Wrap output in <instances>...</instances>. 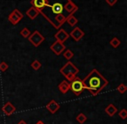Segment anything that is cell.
Returning a JSON list of instances; mask_svg holds the SVG:
<instances>
[{
	"label": "cell",
	"mask_w": 127,
	"mask_h": 124,
	"mask_svg": "<svg viewBox=\"0 0 127 124\" xmlns=\"http://www.w3.org/2000/svg\"><path fill=\"white\" fill-rule=\"evenodd\" d=\"M84 89H87L92 96H97L106 86L109 82L96 69H93L85 78L82 80Z\"/></svg>",
	"instance_id": "cell-1"
},
{
	"label": "cell",
	"mask_w": 127,
	"mask_h": 124,
	"mask_svg": "<svg viewBox=\"0 0 127 124\" xmlns=\"http://www.w3.org/2000/svg\"><path fill=\"white\" fill-rule=\"evenodd\" d=\"M59 71L65 77L66 80L69 81V82H71L77 76L78 73L79 72V70L71 61H68L60 69Z\"/></svg>",
	"instance_id": "cell-2"
},
{
	"label": "cell",
	"mask_w": 127,
	"mask_h": 124,
	"mask_svg": "<svg viewBox=\"0 0 127 124\" xmlns=\"http://www.w3.org/2000/svg\"><path fill=\"white\" fill-rule=\"evenodd\" d=\"M70 90L72 91L75 96H80L85 90L82 79H80L78 76H76L71 82H70Z\"/></svg>",
	"instance_id": "cell-3"
},
{
	"label": "cell",
	"mask_w": 127,
	"mask_h": 124,
	"mask_svg": "<svg viewBox=\"0 0 127 124\" xmlns=\"http://www.w3.org/2000/svg\"><path fill=\"white\" fill-rule=\"evenodd\" d=\"M28 40L33 46L38 47L42 43L44 42L45 38L38 30H35L33 33H31V35L28 37Z\"/></svg>",
	"instance_id": "cell-4"
},
{
	"label": "cell",
	"mask_w": 127,
	"mask_h": 124,
	"mask_svg": "<svg viewBox=\"0 0 127 124\" xmlns=\"http://www.w3.org/2000/svg\"><path fill=\"white\" fill-rule=\"evenodd\" d=\"M24 15L18 9H14L8 16V20L13 25H16L23 19Z\"/></svg>",
	"instance_id": "cell-5"
},
{
	"label": "cell",
	"mask_w": 127,
	"mask_h": 124,
	"mask_svg": "<svg viewBox=\"0 0 127 124\" xmlns=\"http://www.w3.org/2000/svg\"><path fill=\"white\" fill-rule=\"evenodd\" d=\"M45 7H49L51 9V15H54V17L60 13H63L64 11V4L61 2H54L53 4L47 2Z\"/></svg>",
	"instance_id": "cell-6"
},
{
	"label": "cell",
	"mask_w": 127,
	"mask_h": 124,
	"mask_svg": "<svg viewBox=\"0 0 127 124\" xmlns=\"http://www.w3.org/2000/svg\"><path fill=\"white\" fill-rule=\"evenodd\" d=\"M50 49L51 50L53 53L57 56H59L63 53V51H64V49H65V46L63 43H60L58 41H56L54 42L51 46H50Z\"/></svg>",
	"instance_id": "cell-7"
},
{
	"label": "cell",
	"mask_w": 127,
	"mask_h": 124,
	"mask_svg": "<svg viewBox=\"0 0 127 124\" xmlns=\"http://www.w3.org/2000/svg\"><path fill=\"white\" fill-rule=\"evenodd\" d=\"M69 35H70V37H72L75 42H78V41H80L84 37L85 32L80 28H78V27H74V29L71 30Z\"/></svg>",
	"instance_id": "cell-8"
},
{
	"label": "cell",
	"mask_w": 127,
	"mask_h": 124,
	"mask_svg": "<svg viewBox=\"0 0 127 124\" xmlns=\"http://www.w3.org/2000/svg\"><path fill=\"white\" fill-rule=\"evenodd\" d=\"M66 3L64 5V10H65L69 14H74L75 12H77L78 10V7L74 4L73 1L71 0H65Z\"/></svg>",
	"instance_id": "cell-9"
},
{
	"label": "cell",
	"mask_w": 127,
	"mask_h": 124,
	"mask_svg": "<svg viewBox=\"0 0 127 124\" xmlns=\"http://www.w3.org/2000/svg\"><path fill=\"white\" fill-rule=\"evenodd\" d=\"M54 37L56 38L57 41L64 44V43L70 37V35H69V33H67L64 29H59V30L54 35Z\"/></svg>",
	"instance_id": "cell-10"
},
{
	"label": "cell",
	"mask_w": 127,
	"mask_h": 124,
	"mask_svg": "<svg viewBox=\"0 0 127 124\" xmlns=\"http://www.w3.org/2000/svg\"><path fill=\"white\" fill-rule=\"evenodd\" d=\"M16 109H17L16 107H15L14 105L11 102V101H8V102H6L5 104L2 107L3 113H4L5 115H8V116H9V115H13V114L16 112Z\"/></svg>",
	"instance_id": "cell-11"
},
{
	"label": "cell",
	"mask_w": 127,
	"mask_h": 124,
	"mask_svg": "<svg viewBox=\"0 0 127 124\" xmlns=\"http://www.w3.org/2000/svg\"><path fill=\"white\" fill-rule=\"evenodd\" d=\"M45 108H46V109L50 112V113L53 115V114L57 113V112L59 110L60 104L58 102H57L55 100H51V101H50L49 102L46 104Z\"/></svg>",
	"instance_id": "cell-12"
},
{
	"label": "cell",
	"mask_w": 127,
	"mask_h": 124,
	"mask_svg": "<svg viewBox=\"0 0 127 124\" xmlns=\"http://www.w3.org/2000/svg\"><path fill=\"white\" fill-rule=\"evenodd\" d=\"M31 4L38 11H41L45 8L46 4H47V1L46 0H32Z\"/></svg>",
	"instance_id": "cell-13"
},
{
	"label": "cell",
	"mask_w": 127,
	"mask_h": 124,
	"mask_svg": "<svg viewBox=\"0 0 127 124\" xmlns=\"http://www.w3.org/2000/svg\"><path fill=\"white\" fill-rule=\"evenodd\" d=\"M58 88L62 94H66L70 90V82L67 80H64L58 84Z\"/></svg>",
	"instance_id": "cell-14"
},
{
	"label": "cell",
	"mask_w": 127,
	"mask_h": 124,
	"mask_svg": "<svg viewBox=\"0 0 127 124\" xmlns=\"http://www.w3.org/2000/svg\"><path fill=\"white\" fill-rule=\"evenodd\" d=\"M38 15H39V11H37V9H35L33 6L30 7V9L27 10V11H26V16L28 17L31 20H34Z\"/></svg>",
	"instance_id": "cell-15"
},
{
	"label": "cell",
	"mask_w": 127,
	"mask_h": 124,
	"mask_svg": "<svg viewBox=\"0 0 127 124\" xmlns=\"http://www.w3.org/2000/svg\"><path fill=\"white\" fill-rule=\"evenodd\" d=\"M54 22L56 23V25L58 26L61 27L65 23V20H66V17H64V15L63 13H60V14H58L54 17Z\"/></svg>",
	"instance_id": "cell-16"
},
{
	"label": "cell",
	"mask_w": 127,
	"mask_h": 124,
	"mask_svg": "<svg viewBox=\"0 0 127 124\" xmlns=\"http://www.w3.org/2000/svg\"><path fill=\"white\" fill-rule=\"evenodd\" d=\"M104 111H105V113L107 114L109 116L111 117L117 114V112H118V108H117L116 106H114L112 103H110V104L105 108Z\"/></svg>",
	"instance_id": "cell-17"
},
{
	"label": "cell",
	"mask_w": 127,
	"mask_h": 124,
	"mask_svg": "<svg viewBox=\"0 0 127 124\" xmlns=\"http://www.w3.org/2000/svg\"><path fill=\"white\" fill-rule=\"evenodd\" d=\"M65 22H67L68 25H69L70 26H71V27H75V25H76L77 24H78V20L76 18H75L74 15H72V14H69V16H68L67 18H66Z\"/></svg>",
	"instance_id": "cell-18"
},
{
	"label": "cell",
	"mask_w": 127,
	"mask_h": 124,
	"mask_svg": "<svg viewBox=\"0 0 127 124\" xmlns=\"http://www.w3.org/2000/svg\"><path fill=\"white\" fill-rule=\"evenodd\" d=\"M76 120H77V122H78V123L84 124L87 121V116L84 113H80V114H78V115H77Z\"/></svg>",
	"instance_id": "cell-19"
},
{
	"label": "cell",
	"mask_w": 127,
	"mask_h": 124,
	"mask_svg": "<svg viewBox=\"0 0 127 124\" xmlns=\"http://www.w3.org/2000/svg\"><path fill=\"white\" fill-rule=\"evenodd\" d=\"M120 44H121V42H120V40L118 37H113V38L110 41V45L114 48V49H117Z\"/></svg>",
	"instance_id": "cell-20"
},
{
	"label": "cell",
	"mask_w": 127,
	"mask_h": 124,
	"mask_svg": "<svg viewBox=\"0 0 127 124\" xmlns=\"http://www.w3.org/2000/svg\"><path fill=\"white\" fill-rule=\"evenodd\" d=\"M73 56H74V53H73L71 50L67 49L64 52V57L65 58L66 60H68V61H70L71 59H72Z\"/></svg>",
	"instance_id": "cell-21"
},
{
	"label": "cell",
	"mask_w": 127,
	"mask_h": 124,
	"mask_svg": "<svg viewBox=\"0 0 127 124\" xmlns=\"http://www.w3.org/2000/svg\"><path fill=\"white\" fill-rule=\"evenodd\" d=\"M31 66H32V68L34 70H38L39 69L42 67V63H41L38 60H34L32 63V64H31Z\"/></svg>",
	"instance_id": "cell-22"
},
{
	"label": "cell",
	"mask_w": 127,
	"mask_h": 124,
	"mask_svg": "<svg viewBox=\"0 0 127 124\" xmlns=\"http://www.w3.org/2000/svg\"><path fill=\"white\" fill-rule=\"evenodd\" d=\"M20 35L24 37V38H28V37L31 35V31L28 28H24L23 30L20 31Z\"/></svg>",
	"instance_id": "cell-23"
},
{
	"label": "cell",
	"mask_w": 127,
	"mask_h": 124,
	"mask_svg": "<svg viewBox=\"0 0 127 124\" xmlns=\"http://www.w3.org/2000/svg\"><path fill=\"white\" fill-rule=\"evenodd\" d=\"M117 90H118V93H120V94H124V93H125V91L127 90V86L125 85V83H120V85H118V88H117Z\"/></svg>",
	"instance_id": "cell-24"
},
{
	"label": "cell",
	"mask_w": 127,
	"mask_h": 124,
	"mask_svg": "<svg viewBox=\"0 0 127 124\" xmlns=\"http://www.w3.org/2000/svg\"><path fill=\"white\" fill-rule=\"evenodd\" d=\"M118 116L122 119V120H125L127 118V110L125 108H122L120 111H118Z\"/></svg>",
	"instance_id": "cell-25"
},
{
	"label": "cell",
	"mask_w": 127,
	"mask_h": 124,
	"mask_svg": "<svg viewBox=\"0 0 127 124\" xmlns=\"http://www.w3.org/2000/svg\"><path fill=\"white\" fill-rule=\"evenodd\" d=\"M9 68V65L5 63V62H1L0 63V71L1 72H4L8 70Z\"/></svg>",
	"instance_id": "cell-26"
},
{
	"label": "cell",
	"mask_w": 127,
	"mask_h": 124,
	"mask_svg": "<svg viewBox=\"0 0 127 124\" xmlns=\"http://www.w3.org/2000/svg\"><path fill=\"white\" fill-rule=\"evenodd\" d=\"M105 2L107 4H109L111 7H112L113 5H115V4L118 3V0H105Z\"/></svg>",
	"instance_id": "cell-27"
},
{
	"label": "cell",
	"mask_w": 127,
	"mask_h": 124,
	"mask_svg": "<svg viewBox=\"0 0 127 124\" xmlns=\"http://www.w3.org/2000/svg\"><path fill=\"white\" fill-rule=\"evenodd\" d=\"M17 124H27V122H25V120H21V121H19Z\"/></svg>",
	"instance_id": "cell-28"
},
{
	"label": "cell",
	"mask_w": 127,
	"mask_h": 124,
	"mask_svg": "<svg viewBox=\"0 0 127 124\" xmlns=\"http://www.w3.org/2000/svg\"><path fill=\"white\" fill-rule=\"evenodd\" d=\"M36 124H44V122H42V121H38V122H37V123H36Z\"/></svg>",
	"instance_id": "cell-29"
}]
</instances>
